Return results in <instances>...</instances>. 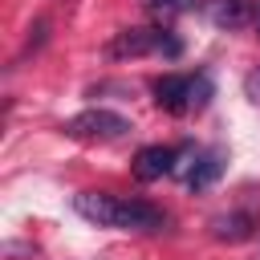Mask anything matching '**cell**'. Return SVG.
<instances>
[{
    "mask_svg": "<svg viewBox=\"0 0 260 260\" xmlns=\"http://www.w3.org/2000/svg\"><path fill=\"white\" fill-rule=\"evenodd\" d=\"M73 211L98 228H118V232H158L167 223L162 207L146 199H118L110 191H81L73 195Z\"/></svg>",
    "mask_w": 260,
    "mask_h": 260,
    "instance_id": "cell-1",
    "label": "cell"
},
{
    "mask_svg": "<svg viewBox=\"0 0 260 260\" xmlns=\"http://www.w3.org/2000/svg\"><path fill=\"white\" fill-rule=\"evenodd\" d=\"M211 98H215V81H211V73H207V69L191 73V110H207Z\"/></svg>",
    "mask_w": 260,
    "mask_h": 260,
    "instance_id": "cell-9",
    "label": "cell"
},
{
    "mask_svg": "<svg viewBox=\"0 0 260 260\" xmlns=\"http://www.w3.org/2000/svg\"><path fill=\"white\" fill-rule=\"evenodd\" d=\"M110 57H146V53H162V57H179L183 53V41L167 28H122L110 45H106Z\"/></svg>",
    "mask_w": 260,
    "mask_h": 260,
    "instance_id": "cell-2",
    "label": "cell"
},
{
    "mask_svg": "<svg viewBox=\"0 0 260 260\" xmlns=\"http://www.w3.org/2000/svg\"><path fill=\"white\" fill-rule=\"evenodd\" d=\"M252 232H256V219H252L248 211H228V215H215V219H211V236L223 240V244H240V240H248Z\"/></svg>",
    "mask_w": 260,
    "mask_h": 260,
    "instance_id": "cell-8",
    "label": "cell"
},
{
    "mask_svg": "<svg viewBox=\"0 0 260 260\" xmlns=\"http://www.w3.org/2000/svg\"><path fill=\"white\" fill-rule=\"evenodd\" d=\"M223 167H228V150H223V146L199 150V154H195V167L187 171V187H191V191H207V187L223 175Z\"/></svg>",
    "mask_w": 260,
    "mask_h": 260,
    "instance_id": "cell-6",
    "label": "cell"
},
{
    "mask_svg": "<svg viewBox=\"0 0 260 260\" xmlns=\"http://www.w3.org/2000/svg\"><path fill=\"white\" fill-rule=\"evenodd\" d=\"M175 167H179V150H171V146H142L134 154V162H130L138 183H154V179L171 175Z\"/></svg>",
    "mask_w": 260,
    "mask_h": 260,
    "instance_id": "cell-5",
    "label": "cell"
},
{
    "mask_svg": "<svg viewBox=\"0 0 260 260\" xmlns=\"http://www.w3.org/2000/svg\"><path fill=\"white\" fill-rule=\"evenodd\" d=\"M154 102L167 114H191V73H162L154 81Z\"/></svg>",
    "mask_w": 260,
    "mask_h": 260,
    "instance_id": "cell-4",
    "label": "cell"
},
{
    "mask_svg": "<svg viewBox=\"0 0 260 260\" xmlns=\"http://www.w3.org/2000/svg\"><path fill=\"white\" fill-rule=\"evenodd\" d=\"M191 0H150V8L158 12V16H171V12H183Z\"/></svg>",
    "mask_w": 260,
    "mask_h": 260,
    "instance_id": "cell-10",
    "label": "cell"
},
{
    "mask_svg": "<svg viewBox=\"0 0 260 260\" xmlns=\"http://www.w3.org/2000/svg\"><path fill=\"white\" fill-rule=\"evenodd\" d=\"M252 12H256L252 0H207V20H211L215 28H223V32L244 28V24L252 20Z\"/></svg>",
    "mask_w": 260,
    "mask_h": 260,
    "instance_id": "cell-7",
    "label": "cell"
},
{
    "mask_svg": "<svg viewBox=\"0 0 260 260\" xmlns=\"http://www.w3.org/2000/svg\"><path fill=\"white\" fill-rule=\"evenodd\" d=\"M65 134L85 138V142H114V138L130 134V122L122 114H114V110H81L77 118L65 122Z\"/></svg>",
    "mask_w": 260,
    "mask_h": 260,
    "instance_id": "cell-3",
    "label": "cell"
},
{
    "mask_svg": "<svg viewBox=\"0 0 260 260\" xmlns=\"http://www.w3.org/2000/svg\"><path fill=\"white\" fill-rule=\"evenodd\" d=\"M244 93H248V102H256V106H260V69L244 77Z\"/></svg>",
    "mask_w": 260,
    "mask_h": 260,
    "instance_id": "cell-11",
    "label": "cell"
},
{
    "mask_svg": "<svg viewBox=\"0 0 260 260\" xmlns=\"http://www.w3.org/2000/svg\"><path fill=\"white\" fill-rule=\"evenodd\" d=\"M252 24H256V37H260V0H256V12H252Z\"/></svg>",
    "mask_w": 260,
    "mask_h": 260,
    "instance_id": "cell-12",
    "label": "cell"
}]
</instances>
